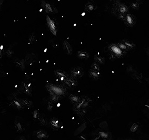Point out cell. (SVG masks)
<instances>
[{
  "label": "cell",
  "instance_id": "cell-1",
  "mask_svg": "<svg viewBox=\"0 0 149 140\" xmlns=\"http://www.w3.org/2000/svg\"><path fill=\"white\" fill-rule=\"evenodd\" d=\"M128 12L129 7L127 5L119 1L113 2L111 7V13L114 16L120 20H123Z\"/></svg>",
  "mask_w": 149,
  "mask_h": 140
},
{
  "label": "cell",
  "instance_id": "cell-2",
  "mask_svg": "<svg viewBox=\"0 0 149 140\" xmlns=\"http://www.w3.org/2000/svg\"><path fill=\"white\" fill-rule=\"evenodd\" d=\"M46 88L49 92L53 93L59 97L64 96L67 92L66 87L61 84H48Z\"/></svg>",
  "mask_w": 149,
  "mask_h": 140
},
{
  "label": "cell",
  "instance_id": "cell-3",
  "mask_svg": "<svg viewBox=\"0 0 149 140\" xmlns=\"http://www.w3.org/2000/svg\"><path fill=\"white\" fill-rule=\"evenodd\" d=\"M109 48L110 52L113 54V55L116 56L117 57L120 58L123 57L125 54H126L125 52L122 51L119 47L117 46V44H111L109 46Z\"/></svg>",
  "mask_w": 149,
  "mask_h": 140
},
{
  "label": "cell",
  "instance_id": "cell-4",
  "mask_svg": "<svg viewBox=\"0 0 149 140\" xmlns=\"http://www.w3.org/2000/svg\"><path fill=\"white\" fill-rule=\"evenodd\" d=\"M123 22L126 26L128 27H133L137 23V18L134 15L131 13H127L123 19Z\"/></svg>",
  "mask_w": 149,
  "mask_h": 140
},
{
  "label": "cell",
  "instance_id": "cell-5",
  "mask_svg": "<svg viewBox=\"0 0 149 140\" xmlns=\"http://www.w3.org/2000/svg\"><path fill=\"white\" fill-rule=\"evenodd\" d=\"M71 76L74 79L80 78L83 76V70L81 67H76L70 70Z\"/></svg>",
  "mask_w": 149,
  "mask_h": 140
},
{
  "label": "cell",
  "instance_id": "cell-6",
  "mask_svg": "<svg viewBox=\"0 0 149 140\" xmlns=\"http://www.w3.org/2000/svg\"><path fill=\"white\" fill-rule=\"evenodd\" d=\"M41 5L48 13H55L58 12V10L55 7L46 1H41Z\"/></svg>",
  "mask_w": 149,
  "mask_h": 140
},
{
  "label": "cell",
  "instance_id": "cell-7",
  "mask_svg": "<svg viewBox=\"0 0 149 140\" xmlns=\"http://www.w3.org/2000/svg\"><path fill=\"white\" fill-rule=\"evenodd\" d=\"M46 23L47 25L48 26V27L49 28V30H50L52 33L55 35L56 36V33H57V29L56 28V26L54 22L50 19L48 15L46 16Z\"/></svg>",
  "mask_w": 149,
  "mask_h": 140
},
{
  "label": "cell",
  "instance_id": "cell-8",
  "mask_svg": "<svg viewBox=\"0 0 149 140\" xmlns=\"http://www.w3.org/2000/svg\"><path fill=\"white\" fill-rule=\"evenodd\" d=\"M63 82L68 87L71 88H74L77 86V80L72 77L69 76L67 78H66L64 80Z\"/></svg>",
  "mask_w": 149,
  "mask_h": 140
},
{
  "label": "cell",
  "instance_id": "cell-9",
  "mask_svg": "<svg viewBox=\"0 0 149 140\" xmlns=\"http://www.w3.org/2000/svg\"><path fill=\"white\" fill-rule=\"evenodd\" d=\"M54 73H55L56 77H58L59 79H61L63 81H64V80L66 78L69 77V75L67 72H66L65 71H63L61 69H58L55 70Z\"/></svg>",
  "mask_w": 149,
  "mask_h": 140
},
{
  "label": "cell",
  "instance_id": "cell-10",
  "mask_svg": "<svg viewBox=\"0 0 149 140\" xmlns=\"http://www.w3.org/2000/svg\"><path fill=\"white\" fill-rule=\"evenodd\" d=\"M63 48L65 53L68 55H71L73 53V48L71 44L67 41L64 40L63 43Z\"/></svg>",
  "mask_w": 149,
  "mask_h": 140
},
{
  "label": "cell",
  "instance_id": "cell-11",
  "mask_svg": "<svg viewBox=\"0 0 149 140\" xmlns=\"http://www.w3.org/2000/svg\"><path fill=\"white\" fill-rule=\"evenodd\" d=\"M96 8V5L92 2H89L85 5L84 10L85 11L89 12H91L95 10Z\"/></svg>",
  "mask_w": 149,
  "mask_h": 140
},
{
  "label": "cell",
  "instance_id": "cell-12",
  "mask_svg": "<svg viewBox=\"0 0 149 140\" xmlns=\"http://www.w3.org/2000/svg\"><path fill=\"white\" fill-rule=\"evenodd\" d=\"M89 73L90 76L94 80H97L100 76V72L96 71L92 69H90L89 71Z\"/></svg>",
  "mask_w": 149,
  "mask_h": 140
},
{
  "label": "cell",
  "instance_id": "cell-13",
  "mask_svg": "<svg viewBox=\"0 0 149 140\" xmlns=\"http://www.w3.org/2000/svg\"><path fill=\"white\" fill-rule=\"evenodd\" d=\"M121 42H122L123 44H124L130 50H133V49L136 48V44L134 43H133V42H132L129 40L124 39Z\"/></svg>",
  "mask_w": 149,
  "mask_h": 140
},
{
  "label": "cell",
  "instance_id": "cell-14",
  "mask_svg": "<svg viewBox=\"0 0 149 140\" xmlns=\"http://www.w3.org/2000/svg\"><path fill=\"white\" fill-rule=\"evenodd\" d=\"M77 55L81 59H87L89 57V53L86 51H79Z\"/></svg>",
  "mask_w": 149,
  "mask_h": 140
},
{
  "label": "cell",
  "instance_id": "cell-15",
  "mask_svg": "<svg viewBox=\"0 0 149 140\" xmlns=\"http://www.w3.org/2000/svg\"><path fill=\"white\" fill-rule=\"evenodd\" d=\"M69 99L72 103L75 105H77L81 100V98L80 97L74 95H71L69 97Z\"/></svg>",
  "mask_w": 149,
  "mask_h": 140
},
{
  "label": "cell",
  "instance_id": "cell-16",
  "mask_svg": "<svg viewBox=\"0 0 149 140\" xmlns=\"http://www.w3.org/2000/svg\"><path fill=\"white\" fill-rule=\"evenodd\" d=\"M94 59L96 61V63H99L101 64H103L105 63V59L104 58L99 56L98 55H96L94 57Z\"/></svg>",
  "mask_w": 149,
  "mask_h": 140
},
{
  "label": "cell",
  "instance_id": "cell-17",
  "mask_svg": "<svg viewBox=\"0 0 149 140\" xmlns=\"http://www.w3.org/2000/svg\"><path fill=\"white\" fill-rule=\"evenodd\" d=\"M117 46L119 47L122 51H123L124 52L126 53V52L130 51V50L127 47V46H126L124 44H123L122 42H120V43H118V44H117Z\"/></svg>",
  "mask_w": 149,
  "mask_h": 140
},
{
  "label": "cell",
  "instance_id": "cell-18",
  "mask_svg": "<svg viewBox=\"0 0 149 140\" xmlns=\"http://www.w3.org/2000/svg\"><path fill=\"white\" fill-rule=\"evenodd\" d=\"M51 125L52 126V127H53L54 128H59L60 127L59 121L56 119L53 118V119H52V120L51 121Z\"/></svg>",
  "mask_w": 149,
  "mask_h": 140
},
{
  "label": "cell",
  "instance_id": "cell-19",
  "mask_svg": "<svg viewBox=\"0 0 149 140\" xmlns=\"http://www.w3.org/2000/svg\"><path fill=\"white\" fill-rule=\"evenodd\" d=\"M37 137L40 139V138H43L45 137L47 135V133L44 131H39L37 133Z\"/></svg>",
  "mask_w": 149,
  "mask_h": 140
},
{
  "label": "cell",
  "instance_id": "cell-20",
  "mask_svg": "<svg viewBox=\"0 0 149 140\" xmlns=\"http://www.w3.org/2000/svg\"><path fill=\"white\" fill-rule=\"evenodd\" d=\"M91 69L96 71H97V72H100V66H99L98 64L97 63H96V62H95V63H94L92 64Z\"/></svg>",
  "mask_w": 149,
  "mask_h": 140
},
{
  "label": "cell",
  "instance_id": "cell-21",
  "mask_svg": "<svg viewBox=\"0 0 149 140\" xmlns=\"http://www.w3.org/2000/svg\"><path fill=\"white\" fill-rule=\"evenodd\" d=\"M131 7L134 10H138L140 7V3L138 1H135L131 3Z\"/></svg>",
  "mask_w": 149,
  "mask_h": 140
},
{
  "label": "cell",
  "instance_id": "cell-22",
  "mask_svg": "<svg viewBox=\"0 0 149 140\" xmlns=\"http://www.w3.org/2000/svg\"><path fill=\"white\" fill-rule=\"evenodd\" d=\"M49 93H50V95H51V99L52 101L56 102L59 99L60 97H58V96H56V95H55L53 94V93H51V92H49Z\"/></svg>",
  "mask_w": 149,
  "mask_h": 140
},
{
  "label": "cell",
  "instance_id": "cell-23",
  "mask_svg": "<svg viewBox=\"0 0 149 140\" xmlns=\"http://www.w3.org/2000/svg\"><path fill=\"white\" fill-rule=\"evenodd\" d=\"M21 103L23 105H26V106H30V105H31L32 104V102H31V101H30L29 100H25V99L21 100Z\"/></svg>",
  "mask_w": 149,
  "mask_h": 140
},
{
  "label": "cell",
  "instance_id": "cell-24",
  "mask_svg": "<svg viewBox=\"0 0 149 140\" xmlns=\"http://www.w3.org/2000/svg\"><path fill=\"white\" fill-rule=\"evenodd\" d=\"M15 127L16 128V130H17V131L19 132V131H20V132H22V126L21 125V124L20 122H18L17 123H16V126H15Z\"/></svg>",
  "mask_w": 149,
  "mask_h": 140
},
{
  "label": "cell",
  "instance_id": "cell-25",
  "mask_svg": "<svg viewBox=\"0 0 149 140\" xmlns=\"http://www.w3.org/2000/svg\"><path fill=\"white\" fill-rule=\"evenodd\" d=\"M29 40L31 43H33L35 42L36 40V37L33 33H32L30 36H29Z\"/></svg>",
  "mask_w": 149,
  "mask_h": 140
},
{
  "label": "cell",
  "instance_id": "cell-26",
  "mask_svg": "<svg viewBox=\"0 0 149 140\" xmlns=\"http://www.w3.org/2000/svg\"><path fill=\"white\" fill-rule=\"evenodd\" d=\"M14 104L16 106V107H17L18 108L20 109V108H21L22 106H21V103H20V102L18 101H14Z\"/></svg>",
  "mask_w": 149,
  "mask_h": 140
},
{
  "label": "cell",
  "instance_id": "cell-27",
  "mask_svg": "<svg viewBox=\"0 0 149 140\" xmlns=\"http://www.w3.org/2000/svg\"><path fill=\"white\" fill-rule=\"evenodd\" d=\"M138 126L136 124H133V125L132 126V127H131V130L132 131V132H134V131H136V129L138 128Z\"/></svg>",
  "mask_w": 149,
  "mask_h": 140
},
{
  "label": "cell",
  "instance_id": "cell-28",
  "mask_svg": "<svg viewBox=\"0 0 149 140\" xmlns=\"http://www.w3.org/2000/svg\"><path fill=\"white\" fill-rule=\"evenodd\" d=\"M39 121L43 124V125H45V124H46L45 120V119L43 118H39Z\"/></svg>",
  "mask_w": 149,
  "mask_h": 140
},
{
  "label": "cell",
  "instance_id": "cell-29",
  "mask_svg": "<svg viewBox=\"0 0 149 140\" xmlns=\"http://www.w3.org/2000/svg\"><path fill=\"white\" fill-rule=\"evenodd\" d=\"M38 116H39V112L37 110H36L33 113V117L34 118H38Z\"/></svg>",
  "mask_w": 149,
  "mask_h": 140
},
{
  "label": "cell",
  "instance_id": "cell-30",
  "mask_svg": "<svg viewBox=\"0 0 149 140\" xmlns=\"http://www.w3.org/2000/svg\"><path fill=\"white\" fill-rule=\"evenodd\" d=\"M12 53H13V52H12L11 51H10V50H8V51L6 52V54H7V55H8L9 56H11L12 54Z\"/></svg>",
  "mask_w": 149,
  "mask_h": 140
},
{
  "label": "cell",
  "instance_id": "cell-31",
  "mask_svg": "<svg viewBox=\"0 0 149 140\" xmlns=\"http://www.w3.org/2000/svg\"><path fill=\"white\" fill-rule=\"evenodd\" d=\"M2 2L1 1H0V5H1V4H2Z\"/></svg>",
  "mask_w": 149,
  "mask_h": 140
}]
</instances>
